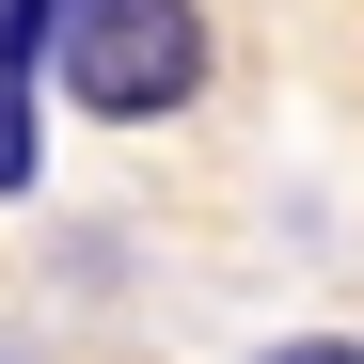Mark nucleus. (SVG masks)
<instances>
[{"mask_svg": "<svg viewBox=\"0 0 364 364\" xmlns=\"http://www.w3.org/2000/svg\"><path fill=\"white\" fill-rule=\"evenodd\" d=\"M48 80H64L95 127H159V111L206 95V0H64Z\"/></svg>", "mask_w": 364, "mask_h": 364, "instance_id": "1", "label": "nucleus"}, {"mask_svg": "<svg viewBox=\"0 0 364 364\" xmlns=\"http://www.w3.org/2000/svg\"><path fill=\"white\" fill-rule=\"evenodd\" d=\"M48 32H64V0H0V80H32V64H48Z\"/></svg>", "mask_w": 364, "mask_h": 364, "instance_id": "2", "label": "nucleus"}, {"mask_svg": "<svg viewBox=\"0 0 364 364\" xmlns=\"http://www.w3.org/2000/svg\"><path fill=\"white\" fill-rule=\"evenodd\" d=\"M32 159H48V127H32V80H0V191H32Z\"/></svg>", "mask_w": 364, "mask_h": 364, "instance_id": "3", "label": "nucleus"}, {"mask_svg": "<svg viewBox=\"0 0 364 364\" xmlns=\"http://www.w3.org/2000/svg\"><path fill=\"white\" fill-rule=\"evenodd\" d=\"M254 364H364L348 333H285V348H254Z\"/></svg>", "mask_w": 364, "mask_h": 364, "instance_id": "4", "label": "nucleus"}, {"mask_svg": "<svg viewBox=\"0 0 364 364\" xmlns=\"http://www.w3.org/2000/svg\"><path fill=\"white\" fill-rule=\"evenodd\" d=\"M0 364H16V348H0Z\"/></svg>", "mask_w": 364, "mask_h": 364, "instance_id": "5", "label": "nucleus"}]
</instances>
